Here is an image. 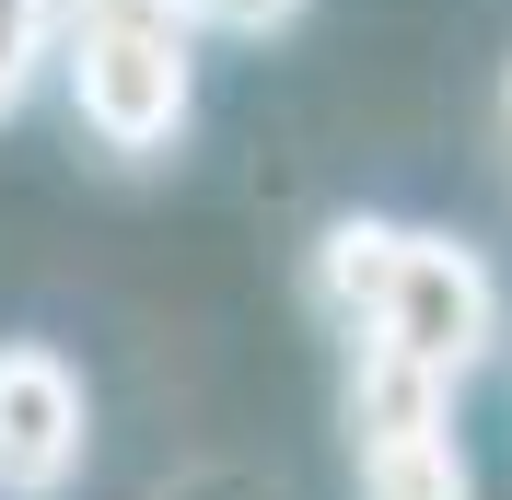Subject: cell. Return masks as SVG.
Listing matches in <instances>:
<instances>
[{
    "label": "cell",
    "mask_w": 512,
    "mask_h": 500,
    "mask_svg": "<svg viewBox=\"0 0 512 500\" xmlns=\"http://www.w3.org/2000/svg\"><path fill=\"white\" fill-rule=\"evenodd\" d=\"M70 105L117 163H152L198 117V24L187 0H59Z\"/></svg>",
    "instance_id": "obj_1"
},
{
    "label": "cell",
    "mask_w": 512,
    "mask_h": 500,
    "mask_svg": "<svg viewBox=\"0 0 512 500\" xmlns=\"http://www.w3.org/2000/svg\"><path fill=\"white\" fill-rule=\"evenodd\" d=\"M303 0H187V24H222V35H268V24H291Z\"/></svg>",
    "instance_id": "obj_7"
},
{
    "label": "cell",
    "mask_w": 512,
    "mask_h": 500,
    "mask_svg": "<svg viewBox=\"0 0 512 500\" xmlns=\"http://www.w3.org/2000/svg\"><path fill=\"white\" fill-rule=\"evenodd\" d=\"M396 233H408V221H373V210L326 221V245H315V303H326V326H338V338H373L384 268H396Z\"/></svg>",
    "instance_id": "obj_5"
},
{
    "label": "cell",
    "mask_w": 512,
    "mask_h": 500,
    "mask_svg": "<svg viewBox=\"0 0 512 500\" xmlns=\"http://www.w3.org/2000/svg\"><path fill=\"white\" fill-rule=\"evenodd\" d=\"M361 442V500H478V466L454 419H419V431H350Z\"/></svg>",
    "instance_id": "obj_4"
},
{
    "label": "cell",
    "mask_w": 512,
    "mask_h": 500,
    "mask_svg": "<svg viewBox=\"0 0 512 500\" xmlns=\"http://www.w3.org/2000/svg\"><path fill=\"white\" fill-rule=\"evenodd\" d=\"M94 454V396L47 338H0V500H59Z\"/></svg>",
    "instance_id": "obj_3"
},
{
    "label": "cell",
    "mask_w": 512,
    "mask_h": 500,
    "mask_svg": "<svg viewBox=\"0 0 512 500\" xmlns=\"http://www.w3.org/2000/svg\"><path fill=\"white\" fill-rule=\"evenodd\" d=\"M47 59H59V0H0V117L35 94Z\"/></svg>",
    "instance_id": "obj_6"
},
{
    "label": "cell",
    "mask_w": 512,
    "mask_h": 500,
    "mask_svg": "<svg viewBox=\"0 0 512 500\" xmlns=\"http://www.w3.org/2000/svg\"><path fill=\"white\" fill-rule=\"evenodd\" d=\"M501 128H512V82H501Z\"/></svg>",
    "instance_id": "obj_8"
},
{
    "label": "cell",
    "mask_w": 512,
    "mask_h": 500,
    "mask_svg": "<svg viewBox=\"0 0 512 500\" xmlns=\"http://www.w3.org/2000/svg\"><path fill=\"white\" fill-rule=\"evenodd\" d=\"M373 338L396 349V361H419L431 384H466L489 361V338H501V280H489L478 245H454V233H396Z\"/></svg>",
    "instance_id": "obj_2"
}]
</instances>
